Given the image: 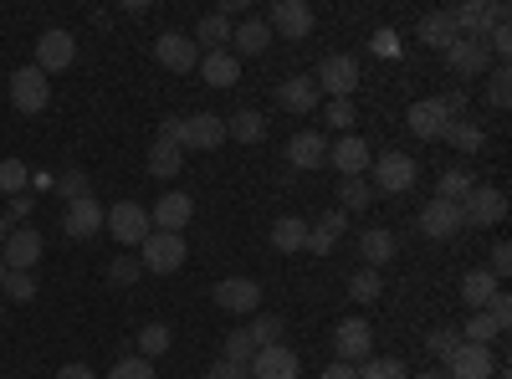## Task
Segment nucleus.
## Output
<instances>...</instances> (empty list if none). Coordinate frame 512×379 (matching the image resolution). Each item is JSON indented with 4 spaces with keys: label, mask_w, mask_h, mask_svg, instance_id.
I'll use <instances>...</instances> for the list:
<instances>
[{
    "label": "nucleus",
    "mask_w": 512,
    "mask_h": 379,
    "mask_svg": "<svg viewBox=\"0 0 512 379\" xmlns=\"http://www.w3.org/2000/svg\"><path fill=\"white\" fill-rule=\"evenodd\" d=\"M420 41H425V47H436V52H446L451 41H461V36H456L451 11H431V16H420Z\"/></svg>",
    "instance_id": "nucleus-30"
},
{
    "label": "nucleus",
    "mask_w": 512,
    "mask_h": 379,
    "mask_svg": "<svg viewBox=\"0 0 512 379\" xmlns=\"http://www.w3.org/2000/svg\"><path fill=\"white\" fill-rule=\"evenodd\" d=\"M26 216H31V195H11V205H6V221H11V226H21Z\"/></svg>",
    "instance_id": "nucleus-54"
},
{
    "label": "nucleus",
    "mask_w": 512,
    "mask_h": 379,
    "mask_svg": "<svg viewBox=\"0 0 512 379\" xmlns=\"http://www.w3.org/2000/svg\"><path fill=\"white\" fill-rule=\"evenodd\" d=\"M374 52H379V57H395V52H400V36H395V31H374Z\"/></svg>",
    "instance_id": "nucleus-56"
},
{
    "label": "nucleus",
    "mask_w": 512,
    "mask_h": 379,
    "mask_svg": "<svg viewBox=\"0 0 512 379\" xmlns=\"http://www.w3.org/2000/svg\"><path fill=\"white\" fill-rule=\"evenodd\" d=\"M159 354H169V328L164 323H149L144 333H139V359H159Z\"/></svg>",
    "instance_id": "nucleus-39"
},
{
    "label": "nucleus",
    "mask_w": 512,
    "mask_h": 379,
    "mask_svg": "<svg viewBox=\"0 0 512 379\" xmlns=\"http://www.w3.org/2000/svg\"><path fill=\"white\" fill-rule=\"evenodd\" d=\"M6 236H11V221H6V216H0V246H6Z\"/></svg>",
    "instance_id": "nucleus-60"
},
{
    "label": "nucleus",
    "mask_w": 512,
    "mask_h": 379,
    "mask_svg": "<svg viewBox=\"0 0 512 379\" xmlns=\"http://www.w3.org/2000/svg\"><path fill=\"white\" fill-rule=\"evenodd\" d=\"M0 282H6V262H0Z\"/></svg>",
    "instance_id": "nucleus-63"
},
{
    "label": "nucleus",
    "mask_w": 512,
    "mask_h": 379,
    "mask_svg": "<svg viewBox=\"0 0 512 379\" xmlns=\"http://www.w3.org/2000/svg\"><path fill=\"white\" fill-rule=\"evenodd\" d=\"M497 339V323L487 318V313H472V318H466V328H461V344H492Z\"/></svg>",
    "instance_id": "nucleus-41"
},
{
    "label": "nucleus",
    "mask_w": 512,
    "mask_h": 379,
    "mask_svg": "<svg viewBox=\"0 0 512 379\" xmlns=\"http://www.w3.org/2000/svg\"><path fill=\"white\" fill-rule=\"evenodd\" d=\"M492 379H507V369H492Z\"/></svg>",
    "instance_id": "nucleus-62"
},
{
    "label": "nucleus",
    "mask_w": 512,
    "mask_h": 379,
    "mask_svg": "<svg viewBox=\"0 0 512 379\" xmlns=\"http://www.w3.org/2000/svg\"><path fill=\"white\" fill-rule=\"evenodd\" d=\"M323 123H328V129H338V134H349L354 129V98H333L328 113H323Z\"/></svg>",
    "instance_id": "nucleus-44"
},
{
    "label": "nucleus",
    "mask_w": 512,
    "mask_h": 379,
    "mask_svg": "<svg viewBox=\"0 0 512 379\" xmlns=\"http://www.w3.org/2000/svg\"><path fill=\"white\" fill-rule=\"evenodd\" d=\"M344 226H349V216H344V210H323V216L308 226V246L318 251V257H328V251H333V241L344 236Z\"/></svg>",
    "instance_id": "nucleus-25"
},
{
    "label": "nucleus",
    "mask_w": 512,
    "mask_h": 379,
    "mask_svg": "<svg viewBox=\"0 0 512 379\" xmlns=\"http://www.w3.org/2000/svg\"><path fill=\"white\" fill-rule=\"evenodd\" d=\"M277 103H282L287 113H313V108H318V82H313V77H287V82H277Z\"/></svg>",
    "instance_id": "nucleus-24"
},
{
    "label": "nucleus",
    "mask_w": 512,
    "mask_h": 379,
    "mask_svg": "<svg viewBox=\"0 0 512 379\" xmlns=\"http://www.w3.org/2000/svg\"><path fill=\"white\" fill-rule=\"evenodd\" d=\"M231 41H236V62H241V57H262V52L272 47V31H267V21H241V26L231 31Z\"/></svg>",
    "instance_id": "nucleus-28"
},
{
    "label": "nucleus",
    "mask_w": 512,
    "mask_h": 379,
    "mask_svg": "<svg viewBox=\"0 0 512 379\" xmlns=\"http://www.w3.org/2000/svg\"><path fill=\"white\" fill-rule=\"evenodd\" d=\"M200 77L210 82V88H231V82H241V62L231 52H205L200 57Z\"/></svg>",
    "instance_id": "nucleus-27"
},
{
    "label": "nucleus",
    "mask_w": 512,
    "mask_h": 379,
    "mask_svg": "<svg viewBox=\"0 0 512 379\" xmlns=\"http://www.w3.org/2000/svg\"><path fill=\"white\" fill-rule=\"evenodd\" d=\"M159 139H175L180 149H221L226 144V118H216V113L164 118V134Z\"/></svg>",
    "instance_id": "nucleus-1"
},
{
    "label": "nucleus",
    "mask_w": 512,
    "mask_h": 379,
    "mask_svg": "<svg viewBox=\"0 0 512 379\" xmlns=\"http://www.w3.org/2000/svg\"><path fill=\"white\" fill-rule=\"evenodd\" d=\"M190 216H195V200L185 190H169L164 200H154V216L149 221H154V231H175L180 236L190 226Z\"/></svg>",
    "instance_id": "nucleus-19"
},
{
    "label": "nucleus",
    "mask_w": 512,
    "mask_h": 379,
    "mask_svg": "<svg viewBox=\"0 0 512 379\" xmlns=\"http://www.w3.org/2000/svg\"><path fill=\"white\" fill-rule=\"evenodd\" d=\"M62 226H67L72 241H93V236L103 231V205H98L93 195H88V200H72L67 216H62Z\"/></svg>",
    "instance_id": "nucleus-21"
},
{
    "label": "nucleus",
    "mask_w": 512,
    "mask_h": 379,
    "mask_svg": "<svg viewBox=\"0 0 512 379\" xmlns=\"http://www.w3.org/2000/svg\"><path fill=\"white\" fill-rule=\"evenodd\" d=\"M108 379H154V364L139 359V354H128V359H118V364L108 369Z\"/></svg>",
    "instance_id": "nucleus-46"
},
{
    "label": "nucleus",
    "mask_w": 512,
    "mask_h": 379,
    "mask_svg": "<svg viewBox=\"0 0 512 379\" xmlns=\"http://www.w3.org/2000/svg\"><path fill=\"white\" fill-rule=\"evenodd\" d=\"M477 190V175L472 170H446L441 175V190H436V200H451V205H461L466 195Z\"/></svg>",
    "instance_id": "nucleus-36"
},
{
    "label": "nucleus",
    "mask_w": 512,
    "mask_h": 379,
    "mask_svg": "<svg viewBox=\"0 0 512 379\" xmlns=\"http://www.w3.org/2000/svg\"><path fill=\"white\" fill-rule=\"evenodd\" d=\"M507 267H512V246L502 241V246H492V277L502 282V277H507Z\"/></svg>",
    "instance_id": "nucleus-55"
},
{
    "label": "nucleus",
    "mask_w": 512,
    "mask_h": 379,
    "mask_svg": "<svg viewBox=\"0 0 512 379\" xmlns=\"http://www.w3.org/2000/svg\"><path fill=\"white\" fill-rule=\"evenodd\" d=\"M492 369H497V359H492V349H482V344H461V349L446 359V374H451V379H492Z\"/></svg>",
    "instance_id": "nucleus-18"
},
{
    "label": "nucleus",
    "mask_w": 512,
    "mask_h": 379,
    "mask_svg": "<svg viewBox=\"0 0 512 379\" xmlns=\"http://www.w3.org/2000/svg\"><path fill=\"white\" fill-rule=\"evenodd\" d=\"M277 333H282V318H256V323L246 328V339H251L256 349H272V344H277Z\"/></svg>",
    "instance_id": "nucleus-47"
},
{
    "label": "nucleus",
    "mask_w": 512,
    "mask_h": 379,
    "mask_svg": "<svg viewBox=\"0 0 512 379\" xmlns=\"http://www.w3.org/2000/svg\"><path fill=\"white\" fill-rule=\"evenodd\" d=\"M323 159H328V139L323 134L303 129V134L287 139V164H292V170H318Z\"/></svg>",
    "instance_id": "nucleus-23"
},
{
    "label": "nucleus",
    "mask_w": 512,
    "mask_h": 379,
    "mask_svg": "<svg viewBox=\"0 0 512 379\" xmlns=\"http://www.w3.org/2000/svg\"><path fill=\"white\" fill-rule=\"evenodd\" d=\"M57 379H98V374H93L88 364H62V369H57Z\"/></svg>",
    "instance_id": "nucleus-58"
},
{
    "label": "nucleus",
    "mask_w": 512,
    "mask_h": 379,
    "mask_svg": "<svg viewBox=\"0 0 512 379\" xmlns=\"http://www.w3.org/2000/svg\"><path fill=\"white\" fill-rule=\"evenodd\" d=\"M226 139H236V144H262V139H267V118L256 113V108H241L236 118H226Z\"/></svg>",
    "instance_id": "nucleus-31"
},
{
    "label": "nucleus",
    "mask_w": 512,
    "mask_h": 379,
    "mask_svg": "<svg viewBox=\"0 0 512 379\" xmlns=\"http://www.w3.org/2000/svg\"><path fill=\"white\" fill-rule=\"evenodd\" d=\"M420 231L431 236V241H451L456 231H466V226H461V205H451V200L420 205Z\"/></svg>",
    "instance_id": "nucleus-17"
},
{
    "label": "nucleus",
    "mask_w": 512,
    "mask_h": 379,
    "mask_svg": "<svg viewBox=\"0 0 512 379\" xmlns=\"http://www.w3.org/2000/svg\"><path fill=\"white\" fill-rule=\"evenodd\" d=\"M313 26H318V16H313L308 0H272L267 31H277V36H287V41H303V36H313Z\"/></svg>",
    "instance_id": "nucleus-6"
},
{
    "label": "nucleus",
    "mask_w": 512,
    "mask_h": 379,
    "mask_svg": "<svg viewBox=\"0 0 512 379\" xmlns=\"http://www.w3.org/2000/svg\"><path fill=\"white\" fill-rule=\"evenodd\" d=\"M405 123H410V134H415V139H441V134H446V123H451V113H446L441 98H420V103H410Z\"/></svg>",
    "instance_id": "nucleus-16"
},
{
    "label": "nucleus",
    "mask_w": 512,
    "mask_h": 379,
    "mask_svg": "<svg viewBox=\"0 0 512 379\" xmlns=\"http://www.w3.org/2000/svg\"><path fill=\"white\" fill-rule=\"evenodd\" d=\"M502 216H507V195L492 190V185H477L472 195L461 200V226H477L482 231V226H497Z\"/></svg>",
    "instance_id": "nucleus-8"
},
{
    "label": "nucleus",
    "mask_w": 512,
    "mask_h": 379,
    "mask_svg": "<svg viewBox=\"0 0 512 379\" xmlns=\"http://www.w3.org/2000/svg\"><path fill=\"white\" fill-rule=\"evenodd\" d=\"M451 149H461V154H477L482 144H487V134H482V123H446V134H441Z\"/></svg>",
    "instance_id": "nucleus-35"
},
{
    "label": "nucleus",
    "mask_w": 512,
    "mask_h": 379,
    "mask_svg": "<svg viewBox=\"0 0 512 379\" xmlns=\"http://www.w3.org/2000/svg\"><path fill=\"white\" fill-rule=\"evenodd\" d=\"M318 379H359V364H344V359H333Z\"/></svg>",
    "instance_id": "nucleus-57"
},
{
    "label": "nucleus",
    "mask_w": 512,
    "mask_h": 379,
    "mask_svg": "<svg viewBox=\"0 0 512 379\" xmlns=\"http://www.w3.org/2000/svg\"><path fill=\"white\" fill-rule=\"evenodd\" d=\"M482 313H487V318L497 323V333H507V323H512V298H507V292L497 287V292H492V303H487Z\"/></svg>",
    "instance_id": "nucleus-50"
},
{
    "label": "nucleus",
    "mask_w": 512,
    "mask_h": 379,
    "mask_svg": "<svg viewBox=\"0 0 512 379\" xmlns=\"http://www.w3.org/2000/svg\"><path fill=\"white\" fill-rule=\"evenodd\" d=\"M103 231H113L118 246H144V236L154 231L149 205H139V200H118L113 210H103Z\"/></svg>",
    "instance_id": "nucleus-3"
},
{
    "label": "nucleus",
    "mask_w": 512,
    "mask_h": 379,
    "mask_svg": "<svg viewBox=\"0 0 512 379\" xmlns=\"http://www.w3.org/2000/svg\"><path fill=\"white\" fill-rule=\"evenodd\" d=\"M216 303L226 313H256V303H262V287H256L251 277H226L216 282Z\"/></svg>",
    "instance_id": "nucleus-22"
},
{
    "label": "nucleus",
    "mask_w": 512,
    "mask_h": 379,
    "mask_svg": "<svg viewBox=\"0 0 512 379\" xmlns=\"http://www.w3.org/2000/svg\"><path fill=\"white\" fill-rule=\"evenodd\" d=\"M154 62L159 67H169V72H195V62H200V47L185 36V31H164L159 41H154Z\"/></svg>",
    "instance_id": "nucleus-13"
},
{
    "label": "nucleus",
    "mask_w": 512,
    "mask_h": 379,
    "mask_svg": "<svg viewBox=\"0 0 512 379\" xmlns=\"http://www.w3.org/2000/svg\"><path fill=\"white\" fill-rule=\"evenodd\" d=\"M487 62H492V52H487V41H451L446 47V67L456 72V77H482L487 72Z\"/></svg>",
    "instance_id": "nucleus-20"
},
{
    "label": "nucleus",
    "mask_w": 512,
    "mask_h": 379,
    "mask_svg": "<svg viewBox=\"0 0 512 379\" xmlns=\"http://www.w3.org/2000/svg\"><path fill=\"white\" fill-rule=\"evenodd\" d=\"M333 349H338V359H344V364L374 359V333H369V323H364V318H344V323L333 328Z\"/></svg>",
    "instance_id": "nucleus-10"
},
{
    "label": "nucleus",
    "mask_w": 512,
    "mask_h": 379,
    "mask_svg": "<svg viewBox=\"0 0 512 379\" xmlns=\"http://www.w3.org/2000/svg\"><path fill=\"white\" fill-rule=\"evenodd\" d=\"M487 98H492L497 108H507V103H512V72H507V62H502V67H492V77H487Z\"/></svg>",
    "instance_id": "nucleus-45"
},
{
    "label": "nucleus",
    "mask_w": 512,
    "mask_h": 379,
    "mask_svg": "<svg viewBox=\"0 0 512 379\" xmlns=\"http://www.w3.org/2000/svg\"><path fill=\"white\" fill-rule=\"evenodd\" d=\"M349 292H354V303H374L379 292H384V277H379L374 267H359V272L349 277Z\"/></svg>",
    "instance_id": "nucleus-38"
},
{
    "label": "nucleus",
    "mask_w": 512,
    "mask_h": 379,
    "mask_svg": "<svg viewBox=\"0 0 512 379\" xmlns=\"http://www.w3.org/2000/svg\"><path fill=\"white\" fill-rule=\"evenodd\" d=\"M272 246H277V251H303V246H308V221L282 216V221L272 226Z\"/></svg>",
    "instance_id": "nucleus-34"
},
{
    "label": "nucleus",
    "mask_w": 512,
    "mask_h": 379,
    "mask_svg": "<svg viewBox=\"0 0 512 379\" xmlns=\"http://www.w3.org/2000/svg\"><path fill=\"white\" fill-rule=\"evenodd\" d=\"M139 257H113V267H108V282H118V287H134L139 282Z\"/></svg>",
    "instance_id": "nucleus-49"
},
{
    "label": "nucleus",
    "mask_w": 512,
    "mask_h": 379,
    "mask_svg": "<svg viewBox=\"0 0 512 379\" xmlns=\"http://www.w3.org/2000/svg\"><path fill=\"white\" fill-rule=\"evenodd\" d=\"M0 262H6V272H31L41 262V231L36 226H11L6 246H0Z\"/></svg>",
    "instance_id": "nucleus-9"
},
{
    "label": "nucleus",
    "mask_w": 512,
    "mask_h": 379,
    "mask_svg": "<svg viewBox=\"0 0 512 379\" xmlns=\"http://www.w3.org/2000/svg\"><path fill=\"white\" fill-rule=\"evenodd\" d=\"M487 52H497V57L512 52V31H507V21H497V26L487 31Z\"/></svg>",
    "instance_id": "nucleus-53"
},
{
    "label": "nucleus",
    "mask_w": 512,
    "mask_h": 379,
    "mask_svg": "<svg viewBox=\"0 0 512 379\" xmlns=\"http://www.w3.org/2000/svg\"><path fill=\"white\" fill-rule=\"evenodd\" d=\"M359 257H364V267H384V262H395V236L384 231V226H374V231H364L359 236Z\"/></svg>",
    "instance_id": "nucleus-29"
},
{
    "label": "nucleus",
    "mask_w": 512,
    "mask_h": 379,
    "mask_svg": "<svg viewBox=\"0 0 512 379\" xmlns=\"http://www.w3.org/2000/svg\"><path fill=\"white\" fill-rule=\"evenodd\" d=\"M338 200H344L338 210H344V216H349V210H369L374 190H369V180H344V185H338Z\"/></svg>",
    "instance_id": "nucleus-40"
},
{
    "label": "nucleus",
    "mask_w": 512,
    "mask_h": 379,
    "mask_svg": "<svg viewBox=\"0 0 512 379\" xmlns=\"http://www.w3.org/2000/svg\"><path fill=\"white\" fill-rule=\"evenodd\" d=\"M359 379H405V369H400V359H364Z\"/></svg>",
    "instance_id": "nucleus-48"
},
{
    "label": "nucleus",
    "mask_w": 512,
    "mask_h": 379,
    "mask_svg": "<svg viewBox=\"0 0 512 379\" xmlns=\"http://www.w3.org/2000/svg\"><path fill=\"white\" fill-rule=\"evenodd\" d=\"M185 257H190V246H185V236H175V231H149V236H144V246H139V267H144V272H154V277L180 272V267H185Z\"/></svg>",
    "instance_id": "nucleus-2"
},
{
    "label": "nucleus",
    "mask_w": 512,
    "mask_h": 379,
    "mask_svg": "<svg viewBox=\"0 0 512 379\" xmlns=\"http://www.w3.org/2000/svg\"><path fill=\"white\" fill-rule=\"evenodd\" d=\"M11 103H16V113H41L52 103V82H47V72L41 67H16L11 72Z\"/></svg>",
    "instance_id": "nucleus-7"
},
{
    "label": "nucleus",
    "mask_w": 512,
    "mask_h": 379,
    "mask_svg": "<svg viewBox=\"0 0 512 379\" xmlns=\"http://www.w3.org/2000/svg\"><path fill=\"white\" fill-rule=\"evenodd\" d=\"M0 318H6V308H0Z\"/></svg>",
    "instance_id": "nucleus-64"
},
{
    "label": "nucleus",
    "mask_w": 512,
    "mask_h": 379,
    "mask_svg": "<svg viewBox=\"0 0 512 379\" xmlns=\"http://www.w3.org/2000/svg\"><path fill=\"white\" fill-rule=\"evenodd\" d=\"M205 379H226V369H221V364H216V369H210V374H205Z\"/></svg>",
    "instance_id": "nucleus-61"
},
{
    "label": "nucleus",
    "mask_w": 512,
    "mask_h": 379,
    "mask_svg": "<svg viewBox=\"0 0 512 379\" xmlns=\"http://www.w3.org/2000/svg\"><path fill=\"white\" fill-rule=\"evenodd\" d=\"M328 159H333V170L344 175V180H364V170L374 164V154H369V144L359 134H344V139L328 149Z\"/></svg>",
    "instance_id": "nucleus-15"
},
{
    "label": "nucleus",
    "mask_w": 512,
    "mask_h": 379,
    "mask_svg": "<svg viewBox=\"0 0 512 379\" xmlns=\"http://www.w3.org/2000/svg\"><path fill=\"white\" fill-rule=\"evenodd\" d=\"M415 379H451L446 369H425V374H415Z\"/></svg>",
    "instance_id": "nucleus-59"
},
{
    "label": "nucleus",
    "mask_w": 512,
    "mask_h": 379,
    "mask_svg": "<svg viewBox=\"0 0 512 379\" xmlns=\"http://www.w3.org/2000/svg\"><path fill=\"white\" fill-rule=\"evenodd\" d=\"M57 190L67 195V205H72V200H88V195H93V190H88V175H77V170H72V175H62V180H57Z\"/></svg>",
    "instance_id": "nucleus-52"
},
{
    "label": "nucleus",
    "mask_w": 512,
    "mask_h": 379,
    "mask_svg": "<svg viewBox=\"0 0 512 379\" xmlns=\"http://www.w3.org/2000/svg\"><path fill=\"white\" fill-rule=\"evenodd\" d=\"M251 354H256V344L246 339V328H236L226 339V364H251Z\"/></svg>",
    "instance_id": "nucleus-51"
},
{
    "label": "nucleus",
    "mask_w": 512,
    "mask_h": 379,
    "mask_svg": "<svg viewBox=\"0 0 512 379\" xmlns=\"http://www.w3.org/2000/svg\"><path fill=\"white\" fill-rule=\"evenodd\" d=\"M246 369H251V379H297V374H303V364H297V354H292L287 344L256 349Z\"/></svg>",
    "instance_id": "nucleus-14"
},
{
    "label": "nucleus",
    "mask_w": 512,
    "mask_h": 379,
    "mask_svg": "<svg viewBox=\"0 0 512 379\" xmlns=\"http://www.w3.org/2000/svg\"><path fill=\"white\" fill-rule=\"evenodd\" d=\"M26 180H31L26 159H0V190L6 195H26Z\"/></svg>",
    "instance_id": "nucleus-37"
},
{
    "label": "nucleus",
    "mask_w": 512,
    "mask_h": 379,
    "mask_svg": "<svg viewBox=\"0 0 512 379\" xmlns=\"http://www.w3.org/2000/svg\"><path fill=\"white\" fill-rule=\"evenodd\" d=\"M425 349H431V354H441V364L461 349V333L456 328H431V333H425Z\"/></svg>",
    "instance_id": "nucleus-43"
},
{
    "label": "nucleus",
    "mask_w": 512,
    "mask_h": 379,
    "mask_svg": "<svg viewBox=\"0 0 512 379\" xmlns=\"http://www.w3.org/2000/svg\"><path fill=\"white\" fill-rule=\"evenodd\" d=\"M369 175H374V185H369V190H379V195H405V190L420 180V164H415L410 154L390 149L384 159H374V164H369Z\"/></svg>",
    "instance_id": "nucleus-4"
},
{
    "label": "nucleus",
    "mask_w": 512,
    "mask_h": 379,
    "mask_svg": "<svg viewBox=\"0 0 512 379\" xmlns=\"http://www.w3.org/2000/svg\"><path fill=\"white\" fill-rule=\"evenodd\" d=\"M195 47H210V52H226V41H231V21L226 16H216V11H210V16H200V26H195Z\"/></svg>",
    "instance_id": "nucleus-33"
},
{
    "label": "nucleus",
    "mask_w": 512,
    "mask_h": 379,
    "mask_svg": "<svg viewBox=\"0 0 512 379\" xmlns=\"http://www.w3.org/2000/svg\"><path fill=\"white\" fill-rule=\"evenodd\" d=\"M313 82H318L328 98H354V88H359V62H354V57H323Z\"/></svg>",
    "instance_id": "nucleus-12"
},
{
    "label": "nucleus",
    "mask_w": 512,
    "mask_h": 379,
    "mask_svg": "<svg viewBox=\"0 0 512 379\" xmlns=\"http://www.w3.org/2000/svg\"><path fill=\"white\" fill-rule=\"evenodd\" d=\"M497 287H502V282H497L492 272L477 267V272H466V277H461V298H466V308H472V313H482V308L492 303V292H497Z\"/></svg>",
    "instance_id": "nucleus-32"
},
{
    "label": "nucleus",
    "mask_w": 512,
    "mask_h": 379,
    "mask_svg": "<svg viewBox=\"0 0 512 379\" xmlns=\"http://www.w3.org/2000/svg\"><path fill=\"white\" fill-rule=\"evenodd\" d=\"M77 62V41H72V31H41V41H36V62L31 67H41V72H62V67H72Z\"/></svg>",
    "instance_id": "nucleus-11"
},
{
    "label": "nucleus",
    "mask_w": 512,
    "mask_h": 379,
    "mask_svg": "<svg viewBox=\"0 0 512 379\" xmlns=\"http://www.w3.org/2000/svg\"><path fill=\"white\" fill-rule=\"evenodd\" d=\"M0 292H6L11 303H31V298H36V277H31V272H6Z\"/></svg>",
    "instance_id": "nucleus-42"
},
{
    "label": "nucleus",
    "mask_w": 512,
    "mask_h": 379,
    "mask_svg": "<svg viewBox=\"0 0 512 379\" xmlns=\"http://www.w3.org/2000/svg\"><path fill=\"white\" fill-rule=\"evenodd\" d=\"M451 21H456V36L487 41V31H492L497 21H507V6H502V0H466V6L451 11Z\"/></svg>",
    "instance_id": "nucleus-5"
},
{
    "label": "nucleus",
    "mask_w": 512,
    "mask_h": 379,
    "mask_svg": "<svg viewBox=\"0 0 512 379\" xmlns=\"http://www.w3.org/2000/svg\"><path fill=\"white\" fill-rule=\"evenodd\" d=\"M180 164H185V149H180L175 139H154L144 170H149L154 180H175V175H180Z\"/></svg>",
    "instance_id": "nucleus-26"
}]
</instances>
